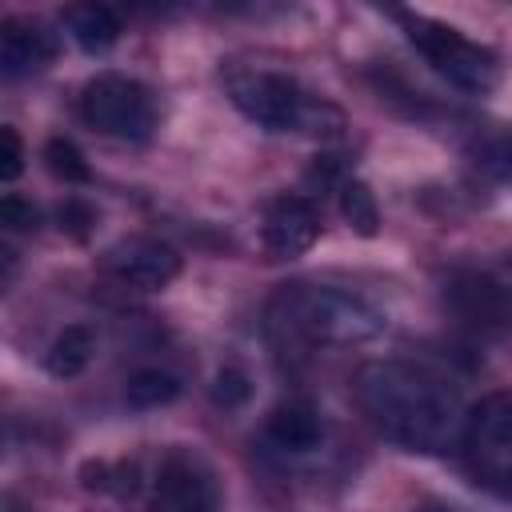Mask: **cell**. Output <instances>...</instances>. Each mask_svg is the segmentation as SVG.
Segmentation results:
<instances>
[{
	"instance_id": "cell-1",
	"label": "cell",
	"mask_w": 512,
	"mask_h": 512,
	"mask_svg": "<svg viewBox=\"0 0 512 512\" xmlns=\"http://www.w3.org/2000/svg\"><path fill=\"white\" fill-rule=\"evenodd\" d=\"M356 400L372 428L408 452H444L464 432L460 396L428 368L372 360L356 372Z\"/></svg>"
},
{
	"instance_id": "cell-2",
	"label": "cell",
	"mask_w": 512,
	"mask_h": 512,
	"mask_svg": "<svg viewBox=\"0 0 512 512\" xmlns=\"http://www.w3.org/2000/svg\"><path fill=\"white\" fill-rule=\"evenodd\" d=\"M272 320L296 336H304L308 344H332V348H348V344H368L384 332V316L340 288H316V284H284L272 300Z\"/></svg>"
},
{
	"instance_id": "cell-3",
	"label": "cell",
	"mask_w": 512,
	"mask_h": 512,
	"mask_svg": "<svg viewBox=\"0 0 512 512\" xmlns=\"http://www.w3.org/2000/svg\"><path fill=\"white\" fill-rule=\"evenodd\" d=\"M232 104L268 132H308V136H340L344 116L328 104L308 96L296 80L268 72V68H232L224 76Z\"/></svg>"
},
{
	"instance_id": "cell-4",
	"label": "cell",
	"mask_w": 512,
	"mask_h": 512,
	"mask_svg": "<svg viewBox=\"0 0 512 512\" xmlns=\"http://www.w3.org/2000/svg\"><path fill=\"white\" fill-rule=\"evenodd\" d=\"M392 16L400 20L408 44L432 64V72H440L448 84L464 88V92H488L496 88L500 80V56L476 40H468L464 32H456L452 24H440V20H428V16H412L396 4H388Z\"/></svg>"
},
{
	"instance_id": "cell-5",
	"label": "cell",
	"mask_w": 512,
	"mask_h": 512,
	"mask_svg": "<svg viewBox=\"0 0 512 512\" xmlns=\"http://www.w3.org/2000/svg\"><path fill=\"white\" fill-rule=\"evenodd\" d=\"M80 116L116 140H144L156 128V100L152 92L120 72H104L84 84L80 92Z\"/></svg>"
},
{
	"instance_id": "cell-6",
	"label": "cell",
	"mask_w": 512,
	"mask_h": 512,
	"mask_svg": "<svg viewBox=\"0 0 512 512\" xmlns=\"http://www.w3.org/2000/svg\"><path fill=\"white\" fill-rule=\"evenodd\" d=\"M464 460L476 484L512 488V392L484 396L464 416Z\"/></svg>"
},
{
	"instance_id": "cell-7",
	"label": "cell",
	"mask_w": 512,
	"mask_h": 512,
	"mask_svg": "<svg viewBox=\"0 0 512 512\" xmlns=\"http://www.w3.org/2000/svg\"><path fill=\"white\" fill-rule=\"evenodd\" d=\"M104 268L120 284L156 292V288H164L180 276V252L160 244V240H148V236H128V240H120L104 252Z\"/></svg>"
},
{
	"instance_id": "cell-8",
	"label": "cell",
	"mask_w": 512,
	"mask_h": 512,
	"mask_svg": "<svg viewBox=\"0 0 512 512\" xmlns=\"http://www.w3.org/2000/svg\"><path fill=\"white\" fill-rule=\"evenodd\" d=\"M320 236V212L304 196H276L260 216V244L276 260L304 256Z\"/></svg>"
},
{
	"instance_id": "cell-9",
	"label": "cell",
	"mask_w": 512,
	"mask_h": 512,
	"mask_svg": "<svg viewBox=\"0 0 512 512\" xmlns=\"http://www.w3.org/2000/svg\"><path fill=\"white\" fill-rule=\"evenodd\" d=\"M448 304L472 328H484V332L512 328V288L496 276H484V272L456 276L448 284Z\"/></svg>"
},
{
	"instance_id": "cell-10",
	"label": "cell",
	"mask_w": 512,
	"mask_h": 512,
	"mask_svg": "<svg viewBox=\"0 0 512 512\" xmlns=\"http://www.w3.org/2000/svg\"><path fill=\"white\" fill-rule=\"evenodd\" d=\"M156 504L176 508V512H200V508H216L220 492H216L212 472L196 456L172 452L160 464V476H156Z\"/></svg>"
},
{
	"instance_id": "cell-11",
	"label": "cell",
	"mask_w": 512,
	"mask_h": 512,
	"mask_svg": "<svg viewBox=\"0 0 512 512\" xmlns=\"http://www.w3.org/2000/svg\"><path fill=\"white\" fill-rule=\"evenodd\" d=\"M56 60V32H48L40 20L28 16H8L0 28V64L4 76L16 80L32 68H44Z\"/></svg>"
},
{
	"instance_id": "cell-12",
	"label": "cell",
	"mask_w": 512,
	"mask_h": 512,
	"mask_svg": "<svg viewBox=\"0 0 512 512\" xmlns=\"http://www.w3.org/2000/svg\"><path fill=\"white\" fill-rule=\"evenodd\" d=\"M60 20L88 56H100L120 40V16L104 0H68Z\"/></svg>"
},
{
	"instance_id": "cell-13",
	"label": "cell",
	"mask_w": 512,
	"mask_h": 512,
	"mask_svg": "<svg viewBox=\"0 0 512 512\" xmlns=\"http://www.w3.org/2000/svg\"><path fill=\"white\" fill-rule=\"evenodd\" d=\"M268 440L284 452H312L324 436V424L316 416V408L308 400H284L268 412V424H264Z\"/></svg>"
},
{
	"instance_id": "cell-14",
	"label": "cell",
	"mask_w": 512,
	"mask_h": 512,
	"mask_svg": "<svg viewBox=\"0 0 512 512\" xmlns=\"http://www.w3.org/2000/svg\"><path fill=\"white\" fill-rule=\"evenodd\" d=\"M92 352H96V336H92V328H84V324H68V328L56 332V340L48 344V352H44V368H48L56 380H72V376H80V372L88 368Z\"/></svg>"
},
{
	"instance_id": "cell-15",
	"label": "cell",
	"mask_w": 512,
	"mask_h": 512,
	"mask_svg": "<svg viewBox=\"0 0 512 512\" xmlns=\"http://www.w3.org/2000/svg\"><path fill=\"white\" fill-rule=\"evenodd\" d=\"M176 396H180V380L172 372H164V368H140L124 384V400L132 408H164Z\"/></svg>"
},
{
	"instance_id": "cell-16",
	"label": "cell",
	"mask_w": 512,
	"mask_h": 512,
	"mask_svg": "<svg viewBox=\"0 0 512 512\" xmlns=\"http://www.w3.org/2000/svg\"><path fill=\"white\" fill-rule=\"evenodd\" d=\"M204 16H232V20H280L296 8V0H180Z\"/></svg>"
},
{
	"instance_id": "cell-17",
	"label": "cell",
	"mask_w": 512,
	"mask_h": 512,
	"mask_svg": "<svg viewBox=\"0 0 512 512\" xmlns=\"http://www.w3.org/2000/svg\"><path fill=\"white\" fill-rule=\"evenodd\" d=\"M340 216L356 236H376L380 232V208L376 196L364 180H340Z\"/></svg>"
},
{
	"instance_id": "cell-18",
	"label": "cell",
	"mask_w": 512,
	"mask_h": 512,
	"mask_svg": "<svg viewBox=\"0 0 512 512\" xmlns=\"http://www.w3.org/2000/svg\"><path fill=\"white\" fill-rule=\"evenodd\" d=\"M44 164H48V172H52L56 180H64V184H88V180H92V168H88L84 152H80L72 140H64V136H52V140L44 144Z\"/></svg>"
},
{
	"instance_id": "cell-19",
	"label": "cell",
	"mask_w": 512,
	"mask_h": 512,
	"mask_svg": "<svg viewBox=\"0 0 512 512\" xmlns=\"http://www.w3.org/2000/svg\"><path fill=\"white\" fill-rule=\"evenodd\" d=\"M56 220H60V232H68L72 240H88L92 236V228H96V212H92V204H84V200H64L60 208H56Z\"/></svg>"
},
{
	"instance_id": "cell-20",
	"label": "cell",
	"mask_w": 512,
	"mask_h": 512,
	"mask_svg": "<svg viewBox=\"0 0 512 512\" xmlns=\"http://www.w3.org/2000/svg\"><path fill=\"white\" fill-rule=\"evenodd\" d=\"M476 164L496 172V176H512V132H500V136H488L480 148H476Z\"/></svg>"
},
{
	"instance_id": "cell-21",
	"label": "cell",
	"mask_w": 512,
	"mask_h": 512,
	"mask_svg": "<svg viewBox=\"0 0 512 512\" xmlns=\"http://www.w3.org/2000/svg\"><path fill=\"white\" fill-rule=\"evenodd\" d=\"M0 224L12 228V232H28V228H40V208L16 192H8L0 200Z\"/></svg>"
},
{
	"instance_id": "cell-22",
	"label": "cell",
	"mask_w": 512,
	"mask_h": 512,
	"mask_svg": "<svg viewBox=\"0 0 512 512\" xmlns=\"http://www.w3.org/2000/svg\"><path fill=\"white\" fill-rule=\"evenodd\" d=\"M212 396H216V404H224V408H240V404L252 396V384H248V376H244L240 368H220V372H216V384H212Z\"/></svg>"
},
{
	"instance_id": "cell-23",
	"label": "cell",
	"mask_w": 512,
	"mask_h": 512,
	"mask_svg": "<svg viewBox=\"0 0 512 512\" xmlns=\"http://www.w3.org/2000/svg\"><path fill=\"white\" fill-rule=\"evenodd\" d=\"M24 172V144H20V132L12 124L0 128V180H16Z\"/></svg>"
}]
</instances>
